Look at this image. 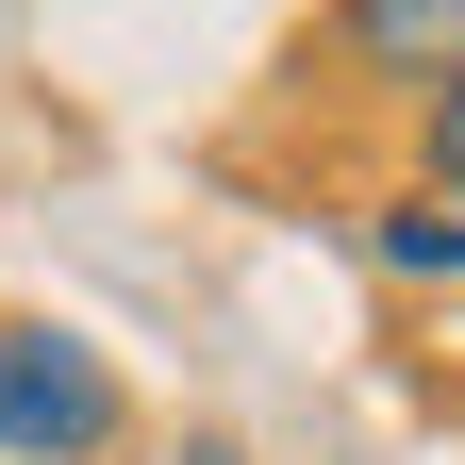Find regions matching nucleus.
I'll return each instance as SVG.
<instances>
[{
    "label": "nucleus",
    "instance_id": "f257e3e1",
    "mask_svg": "<svg viewBox=\"0 0 465 465\" xmlns=\"http://www.w3.org/2000/svg\"><path fill=\"white\" fill-rule=\"evenodd\" d=\"M134 432V382L67 316H0V465H100Z\"/></svg>",
    "mask_w": 465,
    "mask_h": 465
},
{
    "label": "nucleus",
    "instance_id": "f03ea898",
    "mask_svg": "<svg viewBox=\"0 0 465 465\" xmlns=\"http://www.w3.org/2000/svg\"><path fill=\"white\" fill-rule=\"evenodd\" d=\"M332 50H349V67H382V84H449L465 67V0H349V17H332Z\"/></svg>",
    "mask_w": 465,
    "mask_h": 465
},
{
    "label": "nucleus",
    "instance_id": "7ed1b4c3",
    "mask_svg": "<svg viewBox=\"0 0 465 465\" xmlns=\"http://www.w3.org/2000/svg\"><path fill=\"white\" fill-rule=\"evenodd\" d=\"M366 266H399V282H465V200H366Z\"/></svg>",
    "mask_w": 465,
    "mask_h": 465
},
{
    "label": "nucleus",
    "instance_id": "20e7f679",
    "mask_svg": "<svg viewBox=\"0 0 465 465\" xmlns=\"http://www.w3.org/2000/svg\"><path fill=\"white\" fill-rule=\"evenodd\" d=\"M416 166H432V200H465V67L416 100Z\"/></svg>",
    "mask_w": 465,
    "mask_h": 465
},
{
    "label": "nucleus",
    "instance_id": "39448f33",
    "mask_svg": "<svg viewBox=\"0 0 465 465\" xmlns=\"http://www.w3.org/2000/svg\"><path fill=\"white\" fill-rule=\"evenodd\" d=\"M183 465H250V449H232V432H183Z\"/></svg>",
    "mask_w": 465,
    "mask_h": 465
}]
</instances>
